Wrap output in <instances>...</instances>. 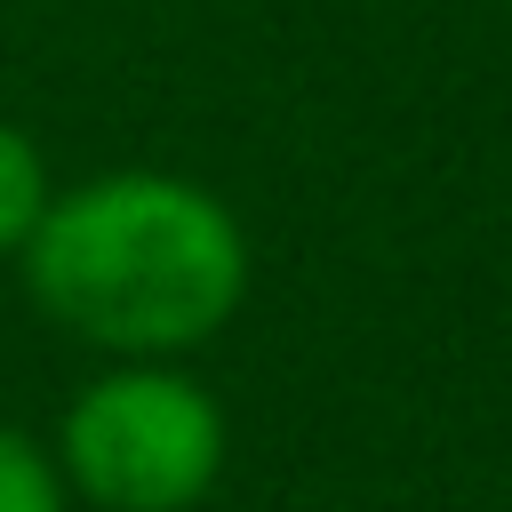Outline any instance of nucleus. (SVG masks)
I'll return each instance as SVG.
<instances>
[{
    "instance_id": "f03ea898",
    "label": "nucleus",
    "mask_w": 512,
    "mask_h": 512,
    "mask_svg": "<svg viewBox=\"0 0 512 512\" xmlns=\"http://www.w3.org/2000/svg\"><path fill=\"white\" fill-rule=\"evenodd\" d=\"M48 456L96 512H192L224 480L232 424L184 360H112L64 400Z\"/></svg>"
},
{
    "instance_id": "7ed1b4c3",
    "label": "nucleus",
    "mask_w": 512,
    "mask_h": 512,
    "mask_svg": "<svg viewBox=\"0 0 512 512\" xmlns=\"http://www.w3.org/2000/svg\"><path fill=\"white\" fill-rule=\"evenodd\" d=\"M48 192H56V184H48V152L32 144V128L0 120V256H16V248L32 240Z\"/></svg>"
},
{
    "instance_id": "20e7f679",
    "label": "nucleus",
    "mask_w": 512,
    "mask_h": 512,
    "mask_svg": "<svg viewBox=\"0 0 512 512\" xmlns=\"http://www.w3.org/2000/svg\"><path fill=\"white\" fill-rule=\"evenodd\" d=\"M0 512H72V488H64L56 456L32 432H16L8 416H0Z\"/></svg>"
},
{
    "instance_id": "f257e3e1",
    "label": "nucleus",
    "mask_w": 512,
    "mask_h": 512,
    "mask_svg": "<svg viewBox=\"0 0 512 512\" xmlns=\"http://www.w3.org/2000/svg\"><path fill=\"white\" fill-rule=\"evenodd\" d=\"M24 296L112 360H176L248 304V224L224 192L176 168H104L48 192L16 248Z\"/></svg>"
}]
</instances>
